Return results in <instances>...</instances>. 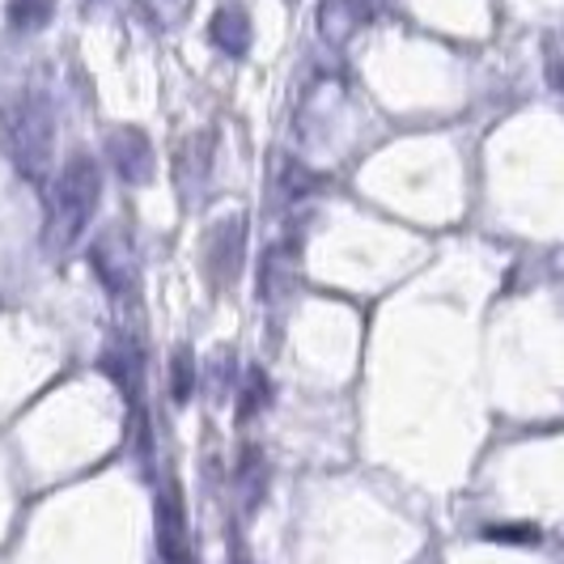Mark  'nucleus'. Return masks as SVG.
Segmentation results:
<instances>
[{"mask_svg": "<svg viewBox=\"0 0 564 564\" xmlns=\"http://www.w3.org/2000/svg\"><path fill=\"white\" fill-rule=\"evenodd\" d=\"M208 39L226 52V56L242 59L251 52V13L242 4H221L208 22Z\"/></svg>", "mask_w": 564, "mask_h": 564, "instance_id": "423d86ee", "label": "nucleus"}, {"mask_svg": "<svg viewBox=\"0 0 564 564\" xmlns=\"http://www.w3.org/2000/svg\"><path fill=\"white\" fill-rule=\"evenodd\" d=\"M268 395H272V391H268V378H263L259 369H251V382H247V391H242V412H238V416L247 421L251 412H259V408L268 403Z\"/></svg>", "mask_w": 564, "mask_h": 564, "instance_id": "9d476101", "label": "nucleus"}, {"mask_svg": "<svg viewBox=\"0 0 564 564\" xmlns=\"http://www.w3.org/2000/svg\"><path fill=\"white\" fill-rule=\"evenodd\" d=\"M170 382H174V403H187L192 399V387H196V361L187 348L174 352V366H170Z\"/></svg>", "mask_w": 564, "mask_h": 564, "instance_id": "1a4fd4ad", "label": "nucleus"}, {"mask_svg": "<svg viewBox=\"0 0 564 564\" xmlns=\"http://www.w3.org/2000/svg\"><path fill=\"white\" fill-rule=\"evenodd\" d=\"M242 242H247V221L242 217H229V221H221V226L208 234V242H204V268H208L213 284H226L238 276Z\"/></svg>", "mask_w": 564, "mask_h": 564, "instance_id": "20e7f679", "label": "nucleus"}, {"mask_svg": "<svg viewBox=\"0 0 564 564\" xmlns=\"http://www.w3.org/2000/svg\"><path fill=\"white\" fill-rule=\"evenodd\" d=\"M158 552H162V564H192L187 513H183V501H178L174 484L158 497Z\"/></svg>", "mask_w": 564, "mask_h": 564, "instance_id": "39448f33", "label": "nucleus"}, {"mask_svg": "<svg viewBox=\"0 0 564 564\" xmlns=\"http://www.w3.org/2000/svg\"><path fill=\"white\" fill-rule=\"evenodd\" d=\"M98 199H102V174H98V162L77 153L68 166L56 174V187H52V199H47V213H52V242L56 247H73L82 238L94 213H98Z\"/></svg>", "mask_w": 564, "mask_h": 564, "instance_id": "f03ea898", "label": "nucleus"}, {"mask_svg": "<svg viewBox=\"0 0 564 564\" xmlns=\"http://www.w3.org/2000/svg\"><path fill=\"white\" fill-rule=\"evenodd\" d=\"M366 22V4L361 0H318V30L332 43H348Z\"/></svg>", "mask_w": 564, "mask_h": 564, "instance_id": "0eeeda50", "label": "nucleus"}, {"mask_svg": "<svg viewBox=\"0 0 564 564\" xmlns=\"http://www.w3.org/2000/svg\"><path fill=\"white\" fill-rule=\"evenodd\" d=\"M107 158H111V166L119 170V178H123V183H137V187H144V183L153 178V170H158L153 141L144 137L141 128H119V132H111Z\"/></svg>", "mask_w": 564, "mask_h": 564, "instance_id": "7ed1b4c3", "label": "nucleus"}, {"mask_svg": "<svg viewBox=\"0 0 564 564\" xmlns=\"http://www.w3.org/2000/svg\"><path fill=\"white\" fill-rule=\"evenodd\" d=\"M531 531H492V539H527Z\"/></svg>", "mask_w": 564, "mask_h": 564, "instance_id": "9b49d317", "label": "nucleus"}, {"mask_svg": "<svg viewBox=\"0 0 564 564\" xmlns=\"http://www.w3.org/2000/svg\"><path fill=\"white\" fill-rule=\"evenodd\" d=\"M0 144L13 158V166L39 178L52 166L56 153V115L47 107V98L39 94H22L0 111Z\"/></svg>", "mask_w": 564, "mask_h": 564, "instance_id": "f257e3e1", "label": "nucleus"}, {"mask_svg": "<svg viewBox=\"0 0 564 564\" xmlns=\"http://www.w3.org/2000/svg\"><path fill=\"white\" fill-rule=\"evenodd\" d=\"M4 18L13 30H43L56 18V0H9Z\"/></svg>", "mask_w": 564, "mask_h": 564, "instance_id": "6e6552de", "label": "nucleus"}]
</instances>
